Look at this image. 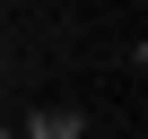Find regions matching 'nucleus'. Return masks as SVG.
Wrapping results in <instances>:
<instances>
[{"label":"nucleus","mask_w":148,"mask_h":139,"mask_svg":"<svg viewBox=\"0 0 148 139\" xmlns=\"http://www.w3.org/2000/svg\"><path fill=\"white\" fill-rule=\"evenodd\" d=\"M79 130H87V122L70 113V104H44V113L26 122V139H79Z\"/></svg>","instance_id":"obj_1"},{"label":"nucleus","mask_w":148,"mask_h":139,"mask_svg":"<svg viewBox=\"0 0 148 139\" xmlns=\"http://www.w3.org/2000/svg\"><path fill=\"white\" fill-rule=\"evenodd\" d=\"M0 139H18V130H0Z\"/></svg>","instance_id":"obj_2"}]
</instances>
